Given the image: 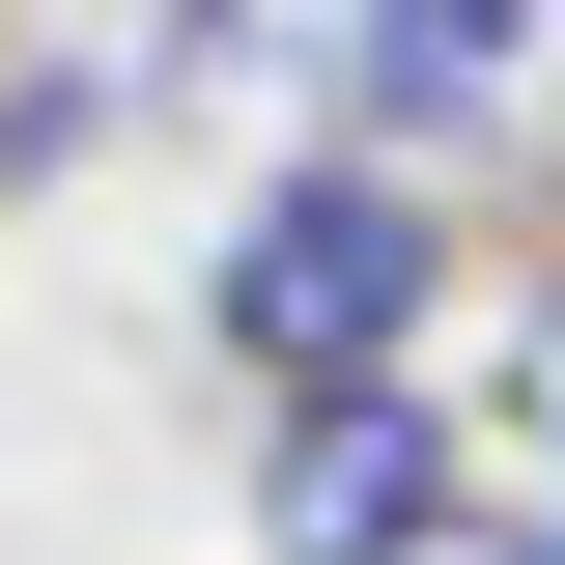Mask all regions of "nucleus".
<instances>
[{"mask_svg": "<svg viewBox=\"0 0 565 565\" xmlns=\"http://www.w3.org/2000/svg\"><path fill=\"white\" fill-rule=\"evenodd\" d=\"M424 311H452V170H396V141H282L255 199H226L199 255V340L255 367V396H340V367H424Z\"/></svg>", "mask_w": 565, "mask_h": 565, "instance_id": "obj_1", "label": "nucleus"}, {"mask_svg": "<svg viewBox=\"0 0 565 565\" xmlns=\"http://www.w3.org/2000/svg\"><path fill=\"white\" fill-rule=\"evenodd\" d=\"M481 509V424L452 367H340V396H255V565H396Z\"/></svg>", "mask_w": 565, "mask_h": 565, "instance_id": "obj_2", "label": "nucleus"}, {"mask_svg": "<svg viewBox=\"0 0 565 565\" xmlns=\"http://www.w3.org/2000/svg\"><path fill=\"white\" fill-rule=\"evenodd\" d=\"M537 29L565 0H367V57H340V141H396V170H509L537 141Z\"/></svg>", "mask_w": 565, "mask_h": 565, "instance_id": "obj_3", "label": "nucleus"}, {"mask_svg": "<svg viewBox=\"0 0 565 565\" xmlns=\"http://www.w3.org/2000/svg\"><path fill=\"white\" fill-rule=\"evenodd\" d=\"M141 57H170V114H340V57H367V0H141Z\"/></svg>", "mask_w": 565, "mask_h": 565, "instance_id": "obj_4", "label": "nucleus"}, {"mask_svg": "<svg viewBox=\"0 0 565 565\" xmlns=\"http://www.w3.org/2000/svg\"><path fill=\"white\" fill-rule=\"evenodd\" d=\"M509 452L565 481V255H537V311H509Z\"/></svg>", "mask_w": 565, "mask_h": 565, "instance_id": "obj_5", "label": "nucleus"}, {"mask_svg": "<svg viewBox=\"0 0 565 565\" xmlns=\"http://www.w3.org/2000/svg\"><path fill=\"white\" fill-rule=\"evenodd\" d=\"M396 565H565V481H481L452 537H396Z\"/></svg>", "mask_w": 565, "mask_h": 565, "instance_id": "obj_6", "label": "nucleus"}]
</instances>
